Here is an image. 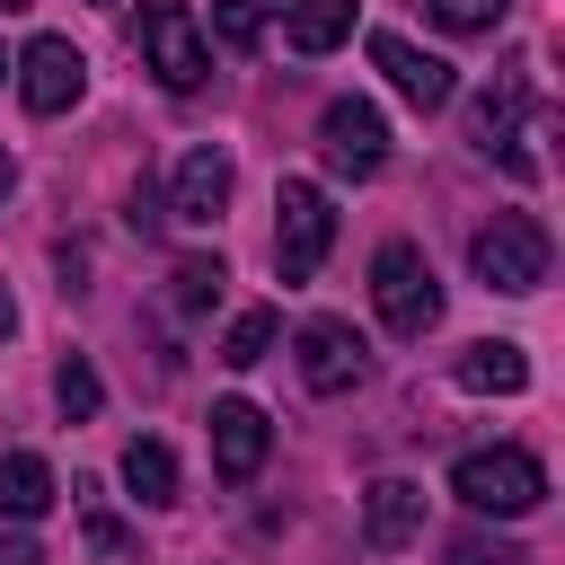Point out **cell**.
<instances>
[{
	"label": "cell",
	"mask_w": 565,
	"mask_h": 565,
	"mask_svg": "<svg viewBox=\"0 0 565 565\" xmlns=\"http://www.w3.org/2000/svg\"><path fill=\"white\" fill-rule=\"evenodd\" d=\"M371 300H380V327L406 335V344L441 327V282H433L424 247H406V238H388V247L371 256Z\"/></svg>",
	"instance_id": "1"
},
{
	"label": "cell",
	"mask_w": 565,
	"mask_h": 565,
	"mask_svg": "<svg viewBox=\"0 0 565 565\" xmlns=\"http://www.w3.org/2000/svg\"><path fill=\"white\" fill-rule=\"evenodd\" d=\"M450 494H459L468 512L521 521V512H539V503H547V468H539L530 450H468V459L450 468Z\"/></svg>",
	"instance_id": "2"
},
{
	"label": "cell",
	"mask_w": 565,
	"mask_h": 565,
	"mask_svg": "<svg viewBox=\"0 0 565 565\" xmlns=\"http://www.w3.org/2000/svg\"><path fill=\"white\" fill-rule=\"evenodd\" d=\"M468 265L486 291H539L547 282V230L530 212H494L477 238H468Z\"/></svg>",
	"instance_id": "3"
},
{
	"label": "cell",
	"mask_w": 565,
	"mask_h": 565,
	"mask_svg": "<svg viewBox=\"0 0 565 565\" xmlns=\"http://www.w3.org/2000/svg\"><path fill=\"white\" fill-rule=\"evenodd\" d=\"M327 247H335L327 194H318L309 177H282V194H274V265H282V282H309V274L327 265Z\"/></svg>",
	"instance_id": "4"
},
{
	"label": "cell",
	"mask_w": 565,
	"mask_h": 565,
	"mask_svg": "<svg viewBox=\"0 0 565 565\" xmlns=\"http://www.w3.org/2000/svg\"><path fill=\"white\" fill-rule=\"evenodd\" d=\"M132 44H141V62L159 71V88H177V97H185V88H203V71H212V35H203V26H194V9H177V0H150Z\"/></svg>",
	"instance_id": "5"
},
{
	"label": "cell",
	"mask_w": 565,
	"mask_h": 565,
	"mask_svg": "<svg viewBox=\"0 0 565 565\" xmlns=\"http://www.w3.org/2000/svg\"><path fill=\"white\" fill-rule=\"evenodd\" d=\"M9 71H18L26 115H71V106H79V88H88V62H79V44H71V35H35Z\"/></svg>",
	"instance_id": "6"
},
{
	"label": "cell",
	"mask_w": 565,
	"mask_h": 565,
	"mask_svg": "<svg viewBox=\"0 0 565 565\" xmlns=\"http://www.w3.org/2000/svg\"><path fill=\"white\" fill-rule=\"evenodd\" d=\"M318 150H327V168H344V177H380V159H388L380 106H371V97H335V106L318 115Z\"/></svg>",
	"instance_id": "7"
},
{
	"label": "cell",
	"mask_w": 565,
	"mask_h": 565,
	"mask_svg": "<svg viewBox=\"0 0 565 565\" xmlns=\"http://www.w3.org/2000/svg\"><path fill=\"white\" fill-rule=\"evenodd\" d=\"M291 344H300V380H309L318 397H344V388H362V371H371V353H362V335H353L344 318H309Z\"/></svg>",
	"instance_id": "8"
},
{
	"label": "cell",
	"mask_w": 565,
	"mask_h": 565,
	"mask_svg": "<svg viewBox=\"0 0 565 565\" xmlns=\"http://www.w3.org/2000/svg\"><path fill=\"white\" fill-rule=\"evenodd\" d=\"M521 115H530V97H521V79H503V88H486V97H477V115H468V124H477V150H486V159H503L512 177H539V150H530V132H539V124H521Z\"/></svg>",
	"instance_id": "9"
},
{
	"label": "cell",
	"mask_w": 565,
	"mask_h": 565,
	"mask_svg": "<svg viewBox=\"0 0 565 565\" xmlns=\"http://www.w3.org/2000/svg\"><path fill=\"white\" fill-rule=\"evenodd\" d=\"M265 450H274V424H265V406H247V397H221V406H212V468H221L230 486H247V477L265 468Z\"/></svg>",
	"instance_id": "10"
},
{
	"label": "cell",
	"mask_w": 565,
	"mask_h": 565,
	"mask_svg": "<svg viewBox=\"0 0 565 565\" xmlns=\"http://www.w3.org/2000/svg\"><path fill=\"white\" fill-rule=\"evenodd\" d=\"M371 62H380V71H388V88H397L406 106H424V115H433V106H450V88H459L441 53H415V44H406V35H388V26L371 35Z\"/></svg>",
	"instance_id": "11"
},
{
	"label": "cell",
	"mask_w": 565,
	"mask_h": 565,
	"mask_svg": "<svg viewBox=\"0 0 565 565\" xmlns=\"http://www.w3.org/2000/svg\"><path fill=\"white\" fill-rule=\"evenodd\" d=\"M221 203H230V150H185L177 159V185H168V221H221Z\"/></svg>",
	"instance_id": "12"
},
{
	"label": "cell",
	"mask_w": 565,
	"mask_h": 565,
	"mask_svg": "<svg viewBox=\"0 0 565 565\" xmlns=\"http://www.w3.org/2000/svg\"><path fill=\"white\" fill-rule=\"evenodd\" d=\"M362 539H371L380 556L415 547V539H424V486H406V477H380V486L362 494Z\"/></svg>",
	"instance_id": "13"
},
{
	"label": "cell",
	"mask_w": 565,
	"mask_h": 565,
	"mask_svg": "<svg viewBox=\"0 0 565 565\" xmlns=\"http://www.w3.org/2000/svg\"><path fill=\"white\" fill-rule=\"evenodd\" d=\"M459 388L468 397H521L530 388V353L521 344H468L459 353Z\"/></svg>",
	"instance_id": "14"
},
{
	"label": "cell",
	"mask_w": 565,
	"mask_h": 565,
	"mask_svg": "<svg viewBox=\"0 0 565 565\" xmlns=\"http://www.w3.org/2000/svg\"><path fill=\"white\" fill-rule=\"evenodd\" d=\"M35 512H53V468L35 450H9L0 459V521H35Z\"/></svg>",
	"instance_id": "15"
},
{
	"label": "cell",
	"mask_w": 565,
	"mask_h": 565,
	"mask_svg": "<svg viewBox=\"0 0 565 565\" xmlns=\"http://www.w3.org/2000/svg\"><path fill=\"white\" fill-rule=\"evenodd\" d=\"M353 9L362 0H291V53H335L344 35H353Z\"/></svg>",
	"instance_id": "16"
},
{
	"label": "cell",
	"mask_w": 565,
	"mask_h": 565,
	"mask_svg": "<svg viewBox=\"0 0 565 565\" xmlns=\"http://www.w3.org/2000/svg\"><path fill=\"white\" fill-rule=\"evenodd\" d=\"M124 486H132L141 503H177V459H168V441H124Z\"/></svg>",
	"instance_id": "17"
},
{
	"label": "cell",
	"mask_w": 565,
	"mask_h": 565,
	"mask_svg": "<svg viewBox=\"0 0 565 565\" xmlns=\"http://www.w3.org/2000/svg\"><path fill=\"white\" fill-rule=\"evenodd\" d=\"M221 282H230V274H221V256H185V265L168 274V300H177V318H203V309L221 300Z\"/></svg>",
	"instance_id": "18"
},
{
	"label": "cell",
	"mask_w": 565,
	"mask_h": 565,
	"mask_svg": "<svg viewBox=\"0 0 565 565\" xmlns=\"http://www.w3.org/2000/svg\"><path fill=\"white\" fill-rule=\"evenodd\" d=\"M274 335H282V318H274V309H238V318H230V335H221V362H230V371H247V362H265V353H274Z\"/></svg>",
	"instance_id": "19"
},
{
	"label": "cell",
	"mask_w": 565,
	"mask_h": 565,
	"mask_svg": "<svg viewBox=\"0 0 565 565\" xmlns=\"http://www.w3.org/2000/svg\"><path fill=\"white\" fill-rule=\"evenodd\" d=\"M274 9H291V0H221V9H212V35H221L230 53H247V44H256V26H265Z\"/></svg>",
	"instance_id": "20"
},
{
	"label": "cell",
	"mask_w": 565,
	"mask_h": 565,
	"mask_svg": "<svg viewBox=\"0 0 565 565\" xmlns=\"http://www.w3.org/2000/svg\"><path fill=\"white\" fill-rule=\"evenodd\" d=\"M424 9H433V26H450V35H494L512 0H424Z\"/></svg>",
	"instance_id": "21"
},
{
	"label": "cell",
	"mask_w": 565,
	"mask_h": 565,
	"mask_svg": "<svg viewBox=\"0 0 565 565\" xmlns=\"http://www.w3.org/2000/svg\"><path fill=\"white\" fill-rule=\"evenodd\" d=\"M53 397H62V415H71V424H88V415H97V397H106V388H97V371H88V362H79V353H71V362H62V371H53Z\"/></svg>",
	"instance_id": "22"
},
{
	"label": "cell",
	"mask_w": 565,
	"mask_h": 565,
	"mask_svg": "<svg viewBox=\"0 0 565 565\" xmlns=\"http://www.w3.org/2000/svg\"><path fill=\"white\" fill-rule=\"evenodd\" d=\"M450 565H530V556H521L512 539H459V547H450Z\"/></svg>",
	"instance_id": "23"
},
{
	"label": "cell",
	"mask_w": 565,
	"mask_h": 565,
	"mask_svg": "<svg viewBox=\"0 0 565 565\" xmlns=\"http://www.w3.org/2000/svg\"><path fill=\"white\" fill-rule=\"evenodd\" d=\"M0 565H44V547H35V539H18V530H0Z\"/></svg>",
	"instance_id": "24"
},
{
	"label": "cell",
	"mask_w": 565,
	"mask_h": 565,
	"mask_svg": "<svg viewBox=\"0 0 565 565\" xmlns=\"http://www.w3.org/2000/svg\"><path fill=\"white\" fill-rule=\"evenodd\" d=\"M88 547H106V556H115V547H124V521H106V512H88Z\"/></svg>",
	"instance_id": "25"
},
{
	"label": "cell",
	"mask_w": 565,
	"mask_h": 565,
	"mask_svg": "<svg viewBox=\"0 0 565 565\" xmlns=\"http://www.w3.org/2000/svg\"><path fill=\"white\" fill-rule=\"evenodd\" d=\"M0 335H18V309H9V291H0Z\"/></svg>",
	"instance_id": "26"
},
{
	"label": "cell",
	"mask_w": 565,
	"mask_h": 565,
	"mask_svg": "<svg viewBox=\"0 0 565 565\" xmlns=\"http://www.w3.org/2000/svg\"><path fill=\"white\" fill-rule=\"evenodd\" d=\"M0 194H9V150H0Z\"/></svg>",
	"instance_id": "27"
},
{
	"label": "cell",
	"mask_w": 565,
	"mask_h": 565,
	"mask_svg": "<svg viewBox=\"0 0 565 565\" xmlns=\"http://www.w3.org/2000/svg\"><path fill=\"white\" fill-rule=\"evenodd\" d=\"M9 9H26V0H0V18H9Z\"/></svg>",
	"instance_id": "28"
},
{
	"label": "cell",
	"mask_w": 565,
	"mask_h": 565,
	"mask_svg": "<svg viewBox=\"0 0 565 565\" xmlns=\"http://www.w3.org/2000/svg\"><path fill=\"white\" fill-rule=\"evenodd\" d=\"M0 79H9V53H0Z\"/></svg>",
	"instance_id": "29"
}]
</instances>
